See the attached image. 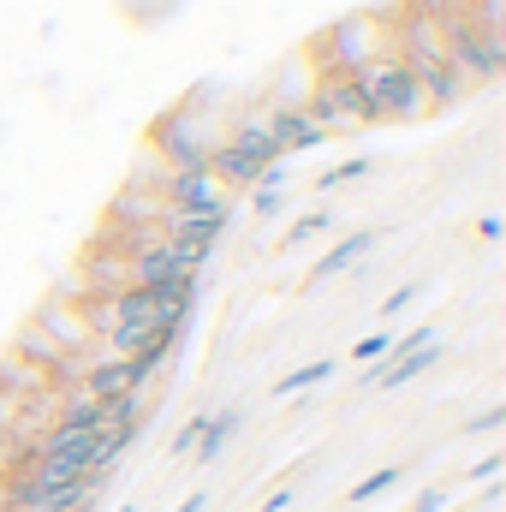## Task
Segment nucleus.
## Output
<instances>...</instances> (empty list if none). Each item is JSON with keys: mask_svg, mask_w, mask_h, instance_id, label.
<instances>
[{"mask_svg": "<svg viewBox=\"0 0 506 512\" xmlns=\"http://www.w3.org/2000/svg\"><path fill=\"white\" fill-rule=\"evenodd\" d=\"M233 429H239V411H221V417H209V423H203V435H197V453H203V459H215V453L233 441Z\"/></svg>", "mask_w": 506, "mask_h": 512, "instance_id": "obj_12", "label": "nucleus"}, {"mask_svg": "<svg viewBox=\"0 0 506 512\" xmlns=\"http://www.w3.org/2000/svg\"><path fill=\"white\" fill-rule=\"evenodd\" d=\"M36 328L60 346V352H84V346H96V334H90V316L78 310V304H66V298H48L42 310H36Z\"/></svg>", "mask_w": 506, "mask_h": 512, "instance_id": "obj_7", "label": "nucleus"}, {"mask_svg": "<svg viewBox=\"0 0 506 512\" xmlns=\"http://www.w3.org/2000/svg\"><path fill=\"white\" fill-rule=\"evenodd\" d=\"M262 131L274 137L280 155H298V149H322V143H328V131L316 126L298 102H268V108H262Z\"/></svg>", "mask_w": 506, "mask_h": 512, "instance_id": "obj_6", "label": "nucleus"}, {"mask_svg": "<svg viewBox=\"0 0 506 512\" xmlns=\"http://www.w3.org/2000/svg\"><path fill=\"white\" fill-rule=\"evenodd\" d=\"M298 108H304L316 126L328 131V137H340V131H358V126H376V114H370V96H364L352 78H340V72H322Z\"/></svg>", "mask_w": 506, "mask_h": 512, "instance_id": "obj_3", "label": "nucleus"}, {"mask_svg": "<svg viewBox=\"0 0 506 512\" xmlns=\"http://www.w3.org/2000/svg\"><path fill=\"white\" fill-rule=\"evenodd\" d=\"M387 352H393V334H370V340H358V346H352V358H358V364H376V358H387Z\"/></svg>", "mask_w": 506, "mask_h": 512, "instance_id": "obj_16", "label": "nucleus"}, {"mask_svg": "<svg viewBox=\"0 0 506 512\" xmlns=\"http://www.w3.org/2000/svg\"><path fill=\"white\" fill-rule=\"evenodd\" d=\"M435 358H441V340H435V334L423 328V334H411V340L399 346V358H393L387 370H376V376H370V387H381V393H387V387L417 382V376H423V370H429Z\"/></svg>", "mask_w": 506, "mask_h": 512, "instance_id": "obj_8", "label": "nucleus"}, {"mask_svg": "<svg viewBox=\"0 0 506 512\" xmlns=\"http://www.w3.org/2000/svg\"><path fill=\"white\" fill-rule=\"evenodd\" d=\"M334 376V364L328 358H316V364H304V370H292L286 382H274V399H292V393H310V387H322Z\"/></svg>", "mask_w": 506, "mask_h": 512, "instance_id": "obj_11", "label": "nucleus"}, {"mask_svg": "<svg viewBox=\"0 0 506 512\" xmlns=\"http://www.w3.org/2000/svg\"><path fill=\"white\" fill-rule=\"evenodd\" d=\"M364 96H370V114L376 120H423L429 114V102H423V90H417V78H411V66L387 48L376 60H364L358 72H346Z\"/></svg>", "mask_w": 506, "mask_h": 512, "instance_id": "obj_1", "label": "nucleus"}, {"mask_svg": "<svg viewBox=\"0 0 506 512\" xmlns=\"http://www.w3.org/2000/svg\"><path fill=\"white\" fill-rule=\"evenodd\" d=\"M48 387H54V376H48V370H36L30 358H18V352H6V358H0V393H12V399H24V405H30V399H42Z\"/></svg>", "mask_w": 506, "mask_h": 512, "instance_id": "obj_9", "label": "nucleus"}, {"mask_svg": "<svg viewBox=\"0 0 506 512\" xmlns=\"http://www.w3.org/2000/svg\"><path fill=\"white\" fill-rule=\"evenodd\" d=\"M399 477H405V471H376V477H364V483H358V489H352V501H358V507H364V501H376L381 489H393V483H399Z\"/></svg>", "mask_w": 506, "mask_h": 512, "instance_id": "obj_15", "label": "nucleus"}, {"mask_svg": "<svg viewBox=\"0 0 506 512\" xmlns=\"http://www.w3.org/2000/svg\"><path fill=\"white\" fill-rule=\"evenodd\" d=\"M411 298H417V286H399V292L381 304V316H399V310H411Z\"/></svg>", "mask_w": 506, "mask_h": 512, "instance_id": "obj_18", "label": "nucleus"}, {"mask_svg": "<svg viewBox=\"0 0 506 512\" xmlns=\"http://www.w3.org/2000/svg\"><path fill=\"white\" fill-rule=\"evenodd\" d=\"M286 501H292V489H280V495H268V501H262V512H286Z\"/></svg>", "mask_w": 506, "mask_h": 512, "instance_id": "obj_19", "label": "nucleus"}, {"mask_svg": "<svg viewBox=\"0 0 506 512\" xmlns=\"http://www.w3.org/2000/svg\"><path fill=\"white\" fill-rule=\"evenodd\" d=\"M120 512H131V507H120Z\"/></svg>", "mask_w": 506, "mask_h": 512, "instance_id": "obj_21", "label": "nucleus"}, {"mask_svg": "<svg viewBox=\"0 0 506 512\" xmlns=\"http://www.w3.org/2000/svg\"><path fill=\"white\" fill-rule=\"evenodd\" d=\"M370 173V161L358 155V161H340V167H328V173H316V191H334V185H352V179H364Z\"/></svg>", "mask_w": 506, "mask_h": 512, "instance_id": "obj_13", "label": "nucleus"}, {"mask_svg": "<svg viewBox=\"0 0 506 512\" xmlns=\"http://www.w3.org/2000/svg\"><path fill=\"white\" fill-rule=\"evenodd\" d=\"M149 191H155L167 209H185V215H221V209H233V191H227L209 167H161Z\"/></svg>", "mask_w": 506, "mask_h": 512, "instance_id": "obj_4", "label": "nucleus"}, {"mask_svg": "<svg viewBox=\"0 0 506 512\" xmlns=\"http://www.w3.org/2000/svg\"><path fill=\"white\" fill-rule=\"evenodd\" d=\"M358 256H370V233H352V239H340L328 256H316V268H310V286H322V280H334V274H346Z\"/></svg>", "mask_w": 506, "mask_h": 512, "instance_id": "obj_10", "label": "nucleus"}, {"mask_svg": "<svg viewBox=\"0 0 506 512\" xmlns=\"http://www.w3.org/2000/svg\"><path fill=\"white\" fill-rule=\"evenodd\" d=\"M203 501H209V495H191V501H179L173 512H203Z\"/></svg>", "mask_w": 506, "mask_h": 512, "instance_id": "obj_20", "label": "nucleus"}, {"mask_svg": "<svg viewBox=\"0 0 506 512\" xmlns=\"http://www.w3.org/2000/svg\"><path fill=\"white\" fill-rule=\"evenodd\" d=\"M203 423H209V417H191V423H185V429L173 435V459H185V453H197V435H203Z\"/></svg>", "mask_w": 506, "mask_h": 512, "instance_id": "obj_17", "label": "nucleus"}, {"mask_svg": "<svg viewBox=\"0 0 506 512\" xmlns=\"http://www.w3.org/2000/svg\"><path fill=\"white\" fill-rule=\"evenodd\" d=\"M316 233H328V209H316V215H298V221L286 227V239H280V245L292 251V245H304V239H316Z\"/></svg>", "mask_w": 506, "mask_h": 512, "instance_id": "obj_14", "label": "nucleus"}, {"mask_svg": "<svg viewBox=\"0 0 506 512\" xmlns=\"http://www.w3.org/2000/svg\"><path fill=\"white\" fill-rule=\"evenodd\" d=\"M393 48V36H387V18L376 12H352V18H340L322 42H316V60H322V72H358L364 60H376Z\"/></svg>", "mask_w": 506, "mask_h": 512, "instance_id": "obj_2", "label": "nucleus"}, {"mask_svg": "<svg viewBox=\"0 0 506 512\" xmlns=\"http://www.w3.org/2000/svg\"><path fill=\"white\" fill-rule=\"evenodd\" d=\"M221 143V131L215 126H197V114L191 108H179V114H167L155 137H149V149L161 155V167H209V149Z\"/></svg>", "mask_w": 506, "mask_h": 512, "instance_id": "obj_5", "label": "nucleus"}]
</instances>
